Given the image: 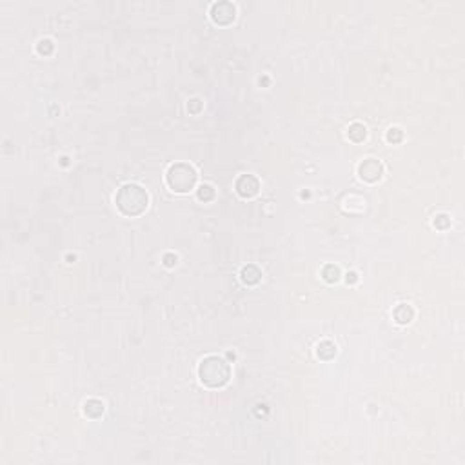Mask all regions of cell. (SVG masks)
Returning a JSON list of instances; mask_svg holds the SVG:
<instances>
[{"label": "cell", "instance_id": "6da1fadb", "mask_svg": "<svg viewBox=\"0 0 465 465\" xmlns=\"http://www.w3.org/2000/svg\"><path fill=\"white\" fill-rule=\"evenodd\" d=\"M116 207L126 217H140L149 206V195L142 185L138 184H124L116 191L115 196Z\"/></svg>", "mask_w": 465, "mask_h": 465}, {"label": "cell", "instance_id": "7a4b0ae2", "mask_svg": "<svg viewBox=\"0 0 465 465\" xmlns=\"http://www.w3.org/2000/svg\"><path fill=\"white\" fill-rule=\"evenodd\" d=\"M198 378L209 389H220L229 384L231 365L228 364V360H224L222 356H217V354L206 356L198 365Z\"/></svg>", "mask_w": 465, "mask_h": 465}, {"label": "cell", "instance_id": "3957f363", "mask_svg": "<svg viewBox=\"0 0 465 465\" xmlns=\"http://www.w3.org/2000/svg\"><path fill=\"white\" fill-rule=\"evenodd\" d=\"M196 180H198L196 169L191 164H185V162L173 164L165 173V182L169 185V189L174 191V193H189V191H193L196 185Z\"/></svg>", "mask_w": 465, "mask_h": 465}, {"label": "cell", "instance_id": "277c9868", "mask_svg": "<svg viewBox=\"0 0 465 465\" xmlns=\"http://www.w3.org/2000/svg\"><path fill=\"white\" fill-rule=\"evenodd\" d=\"M211 18L218 26H228L236 18V7L234 4L222 0V2H215L211 5Z\"/></svg>", "mask_w": 465, "mask_h": 465}, {"label": "cell", "instance_id": "5b68a950", "mask_svg": "<svg viewBox=\"0 0 465 465\" xmlns=\"http://www.w3.org/2000/svg\"><path fill=\"white\" fill-rule=\"evenodd\" d=\"M358 174L362 180L369 182V184H375L384 176V165L376 158H367L358 165Z\"/></svg>", "mask_w": 465, "mask_h": 465}, {"label": "cell", "instance_id": "8992f818", "mask_svg": "<svg viewBox=\"0 0 465 465\" xmlns=\"http://www.w3.org/2000/svg\"><path fill=\"white\" fill-rule=\"evenodd\" d=\"M234 187H236V193L242 198H253V196H256L260 193V182L253 174H242L236 180Z\"/></svg>", "mask_w": 465, "mask_h": 465}, {"label": "cell", "instance_id": "52a82bcc", "mask_svg": "<svg viewBox=\"0 0 465 465\" xmlns=\"http://www.w3.org/2000/svg\"><path fill=\"white\" fill-rule=\"evenodd\" d=\"M240 276H242L243 284H247V286H256V284L262 280V271H260L256 265H245V267H242Z\"/></svg>", "mask_w": 465, "mask_h": 465}, {"label": "cell", "instance_id": "ba28073f", "mask_svg": "<svg viewBox=\"0 0 465 465\" xmlns=\"http://www.w3.org/2000/svg\"><path fill=\"white\" fill-rule=\"evenodd\" d=\"M414 318V311H412L411 306H407V304H400V306L394 309V320H396L398 323H402V325H405V323H409Z\"/></svg>", "mask_w": 465, "mask_h": 465}, {"label": "cell", "instance_id": "9c48e42d", "mask_svg": "<svg viewBox=\"0 0 465 465\" xmlns=\"http://www.w3.org/2000/svg\"><path fill=\"white\" fill-rule=\"evenodd\" d=\"M104 411H106V407H104V403L100 402V400H95V398H91V400H87V402L84 403V412L87 414L89 418H98L104 414Z\"/></svg>", "mask_w": 465, "mask_h": 465}, {"label": "cell", "instance_id": "30bf717a", "mask_svg": "<svg viewBox=\"0 0 465 465\" xmlns=\"http://www.w3.org/2000/svg\"><path fill=\"white\" fill-rule=\"evenodd\" d=\"M347 135H349V138H351L353 142H364L365 137H367V127H365L364 124L354 122V124H351V126H349Z\"/></svg>", "mask_w": 465, "mask_h": 465}, {"label": "cell", "instance_id": "8fae6325", "mask_svg": "<svg viewBox=\"0 0 465 465\" xmlns=\"http://www.w3.org/2000/svg\"><path fill=\"white\" fill-rule=\"evenodd\" d=\"M334 354H336V345H334L333 342H329V340L320 342V345H318V356H320V358L331 360V358H334Z\"/></svg>", "mask_w": 465, "mask_h": 465}, {"label": "cell", "instance_id": "7c38bea8", "mask_svg": "<svg viewBox=\"0 0 465 465\" xmlns=\"http://www.w3.org/2000/svg\"><path fill=\"white\" fill-rule=\"evenodd\" d=\"M322 276H323V280H325V282H329V284H334V282L340 280L342 273H340L338 265L329 264V265H325V267L322 269Z\"/></svg>", "mask_w": 465, "mask_h": 465}, {"label": "cell", "instance_id": "4fadbf2b", "mask_svg": "<svg viewBox=\"0 0 465 465\" xmlns=\"http://www.w3.org/2000/svg\"><path fill=\"white\" fill-rule=\"evenodd\" d=\"M196 196H198V200L202 202H209L215 198V189H213V185L209 184H204L198 187V191H196Z\"/></svg>", "mask_w": 465, "mask_h": 465}, {"label": "cell", "instance_id": "5bb4252c", "mask_svg": "<svg viewBox=\"0 0 465 465\" xmlns=\"http://www.w3.org/2000/svg\"><path fill=\"white\" fill-rule=\"evenodd\" d=\"M53 49H55V46H53V42H51L49 38H42V40L37 44L38 55H44V57H48V55L53 53Z\"/></svg>", "mask_w": 465, "mask_h": 465}, {"label": "cell", "instance_id": "9a60e30c", "mask_svg": "<svg viewBox=\"0 0 465 465\" xmlns=\"http://www.w3.org/2000/svg\"><path fill=\"white\" fill-rule=\"evenodd\" d=\"M402 138H403V131L400 127H391V129L387 131V142L398 144V142H402Z\"/></svg>", "mask_w": 465, "mask_h": 465}, {"label": "cell", "instance_id": "2e32d148", "mask_svg": "<svg viewBox=\"0 0 465 465\" xmlns=\"http://www.w3.org/2000/svg\"><path fill=\"white\" fill-rule=\"evenodd\" d=\"M434 226L438 229H447L451 226V218L447 215H438V217L434 218Z\"/></svg>", "mask_w": 465, "mask_h": 465}, {"label": "cell", "instance_id": "e0dca14e", "mask_svg": "<svg viewBox=\"0 0 465 465\" xmlns=\"http://www.w3.org/2000/svg\"><path fill=\"white\" fill-rule=\"evenodd\" d=\"M176 262H178V256L173 253H165L164 254V265H167V267H173V265H176Z\"/></svg>", "mask_w": 465, "mask_h": 465}, {"label": "cell", "instance_id": "ac0fdd59", "mask_svg": "<svg viewBox=\"0 0 465 465\" xmlns=\"http://www.w3.org/2000/svg\"><path fill=\"white\" fill-rule=\"evenodd\" d=\"M345 280H347V284H349V282H351V284H354V282L358 280V276H356V273H349Z\"/></svg>", "mask_w": 465, "mask_h": 465}, {"label": "cell", "instance_id": "d6986e66", "mask_svg": "<svg viewBox=\"0 0 465 465\" xmlns=\"http://www.w3.org/2000/svg\"><path fill=\"white\" fill-rule=\"evenodd\" d=\"M193 104H195V107H193L191 111H193V113H196V111H198V109H200V100H193Z\"/></svg>", "mask_w": 465, "mask_h": 465}]
</instances>
